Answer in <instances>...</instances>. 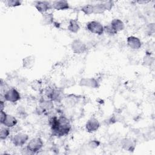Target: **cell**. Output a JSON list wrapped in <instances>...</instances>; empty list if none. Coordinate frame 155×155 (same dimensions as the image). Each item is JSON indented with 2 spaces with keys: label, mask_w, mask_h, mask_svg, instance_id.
<instances>
[{
  "label": "cell",
  "mask_w": 155,
  "mask_h": 155,
  "mask_svg": "<svg viewBox=\"0 0 155 155\" xmlns=\"http://www.w3.org/2000/svg\"><path fill=\"white\" fill-rule=\"evenodd\" d=\"M6 5L8 7H17L19 5H21V1H18V0H8L5 2Z\"/></svg>",
  "instance_id": "603a6c76"
},
{
  "label": "cell",
  "mask_w": 155,
  "mask_h": 155,
  "mask_svg": "<svg viewBox=\"0 0 155 155\" xmlns=\"http://www.w3.org/2000/svg\"><path fill=\"white\" fill-rule=\"evenodd\" d=\"M31 87L34 90L39 91L41 88V82L39 81H35L32 82Z\"/></svg>",
  "instance_id": "cb8c5ba5"
},
{
  "label": "cell",
  "mask_w": 155,
  "mask_h": 155,
  "mask_svg": "<svg viewBox=\"0 0 155 155\" xmlns=\"http://www.w3.org/2000/svg\"><path fill=\"white\" fill-rule=\"evenodd\" d=\"M80 84L91 88H96L99 86L97 82L93 78H84L81 81Z\"/></svg>",
  "instance_id": "8fae6325"
},
{
  "label": "cell",
  "mask_w": 155,
  "mask_h": 155,
  "mask_svg": "<svg viewBox=\"0 0 155 155\" xmlns=\"http://www.w3.org/2000/svg\"><path fill=\"white\" fill-rule=\"evenodd\" d=\"M43 144V141L40 137H35L29 141L26 148L30 153H35L42 148Z\"/></svg>",
  "instance_id": "7a4b0ae2"
},
{
  "label": "cell",
  "mask_w": 155,
  "mask_h": 155,
  "mask_svg": "<svg viewBox=\"0 0 155 155\" xmlns=\"http://www.w3.org/2000/svg\"><path fill=\"white\" fill-rule=\"evenodd\" d=\"M80 29V26L77 22V21L74 19H71L69 22V25L68 26V30L72 33H77Z\"/></svg>",
  "instance_id": "e0dca14e"
},
{
  "label": "cell",
  "mask_w": 155,
  "mask_h": 155,
  "mask_svg": "<svg viewBox=\"0 0 155 155\" xmlns=\"http://www.w3.org/2000/svg\"><path fill=\"white\" fill-rule=\"evenodd\" d=\"M0 107H1V110H4V107H5V104H4V101H2V100H1Z\"/></svg>",
  "instance_id": "f1b7e54d"
},
{
  "label": "cell",
  "mask_w": 155,
  "mask_h": 155,
  "mask_svg": "<svg viewBox=\"0 0 155 155\" xmlns=\"http://www.w3.org/2000/svg\"><path fill=\"white\" fill-rule=\"evenodd\" d=\"M147 30L148 31V33L151 34L154 33V24H150V25H148V28H147Z\"/></svg>",
  "instance_id": "83f0119b"
},
{
  "label": "cell",
  "mask_w": 155,
  "mask_h": 155,
  "mask_svg": "<svg viewBox=\"0 0 155 155\" xmlns=\"http://www.w3.org/2000/svg\"><path fill=\"white\" fill-rule=\"evenodd\" d=\"M103 4H104V6L105 7V10H110L113 5H114V3L113 1H104L102 2Z\"/></svg>",
  "instance_id": "d4e9b609"
},
{
  "label": "cell",
  "mask_w": 155,
  "mask_h": 155,
  "mask_svg": "<svg viewBox=\"0 0 155 155\" xmlns=\"http://www.w3.org/2000/svg\"><path fill=\"white\" fill-rule=\"evenodd\" d=\"M81 10L85 15H91L93 13V5L91 4H87L82 7Z\"/></svg>",
  "instance_id": "44dd1931"
},
{
  "label": "cell",
  "mask_w": 155,
  "mask_h": 155,
  "mask_svg": "<svg viewBox=\"0 0 155 155\" xmlns=\"http://www.w3.org/2000/svg\"><path fill=\"white\" fill-rule=\"evenodd\" d=\"M35 63V58L33 56H28L25 57L22 60L23 67L25 68L30 69L31 68Z\"/></svg>",
  "instance_id": "4fadbf2b"
},
{
  "label": "cell",
  "mask_w": 155,
  "mask_h": 155,
  "mask_svg": "<svg viewBox=\"0 0 155 155\" xmlns=\"http://www.w3.org/2000/svg\"><path fill=\"white\" fill-rule=\"evenodd\" d=\"M104 31L110 36H114L117 33L110 24L104 27Z\"/></svg>",
  "instance_id": "7402d4cb"
},
{
  "label": "cell",
  "mask_w": 155,
  "mask_h": 155,
  "mask_svg": "<svg viewBox=\"0 0 155 155\" xmlns=\"http://www.w3.org/2000/svg\"><path fill=\"white\" fill-rule=\"evenodd\" d=\"M4 98L5 101L15 103L20 99V94L16 89L10 88L4 93Z\"/></svg>",
  "instance_id": "277c9868"
},
{
  "label": "cell",
  "mask_w": 155,
  "mask_h": 155,
  "mask_svg": "<svg viewBox=\"0 0 155 155\" xmlns=\"http://www.w3.org/2000/svg\"><path fill=\"white\" fill-rule=\"evenodd\" d=\"M18 120L17 119L13 116L7 114L6 117L1 125H4L5 127L8 128H12L15 127L17 124Z\"/></svg>",
  "instance_id": "7c38bea8"
},
{
  "label": "cell",
  "mask_w": 155,
  "mask_h": 155,
  "mask_svg": "<svg viewBox=\"0 0 155 155\" xmlns=\"http://www.w3.org/2000/svg\"><path fill=\"white\" fill-rule=\"evenodd\" d=\"M153 61V59L152 58L150 57V55H147L144 57L143 59V62L146 64V65H150Z\"/></svg>",
  "instance_id": "484cf974"
},
{
  "label": "cell",
  "mask_w": 155,
  "mask_h": 155,
  "mask_svg": "<svg viewBox=\"0 0 155 155\" xmlns=\"http://www.w3.org/2000/svg\"><path fill=\"white\" fill-rule=\"evenodd\" d=\"M122 148L127 151H133L135 147V143L131 139H124L122 141Z\"/></svg>",
  "instance_id": "5bb4252c"
},
{
  "label": "cell",
  "mask_w": 155,
  "mask_h": 155,
  "mask_svg": "<svg viewBox=\"0 0 155 155\" xmlns=\"http://www.w3.org/2000/svg\"><path fill=\"white\" fill-rule=\"evenodd\" d=\"M71 49L76 54H82L87 50L85 44L79 39H75L71 44Z\"/></svg>",
  "instance_id": "8992f818"
},
{
  "label": "cell",
  "mask_w": 155,
  "mask_h": 155,
  "mask_svg": "<svg viewBox=\"0 0 155 155\" xmlns=\"http://www.w3.org/2000/svg\"><path fill=\"white\" fill-rule=\"evenodd\" d=\"M86 129L89 133H93L96 131L99 127L100 124L96 118H91L86 123Z\"/></svg>",
  "instance_id": "ba28073f"
},
{
  "label": "cell",
  "mask_w": 155,
  "mask_h": 155,
  "mask_svg": "<svg viewBox=\"0 0 155 155\" xmlns=\"http://www.w3.org/2000/svg\"><path fill=\"white\" fill-rule=\"evenodd\" d=\"M110 25L112 26V27L117 31H122L124 29L125 25L124 22L119 19H114L112 20V21L111 22Z\"/></svg>",
  "instance_id": "9a60e30c"
},
{
  "label": "cell",
  "mask_w": 155,
  "mask_h": 155,
  "mask_svg": "<svg viewBox=\"0 0 155 155\" xmlns=\"http://www.w3.org/2000/svg\"><path fill=\"white\" fill-rule=\"evenodd\" d=\"M59 125L58 128L54 131L53 132V133L54 135L58 137L64 136L68 134L70 132L71 126L70 125L68 120L63 116L59 117Z\"/></svg>",
  "instance_id": "6da1fadb"
},
{
  "label": "cell",
  "mask_w": 155,
  "mask_h": 155,
  "mask_svg": "<svg viewBox=\"0 0 155 155\" xmlns=\"http://www.w3.org/2000/svg\"><path fill=\"white\" fill-rule=\"evenodd\" d=\"M53 107V105L51 101H46L42 102L41 103V105H40L41 109L42 111L49 110L51 108H52Z\"/></svg>",
  "instance_id": "ffe728a7"
},
{
  "label": "cell",
  "mask_w": 155,
  "mask_h": 155,
  "mask_svg": "<svg viewBox=\"0 0 155 155\" xmlns=\"http://www.w3.org/2000/svg\"><path fill=\"white\" fill-rule=\"evenodd\" d=\"M28 139V136L27 134L19 133L16 134L12 138L13 145L16 147H21L24 145Z\"/></svg>",
  "instance_id": "5b68a950"
},
{
  "label": "cell",
  "mask_w": 155,
  "mask_h": 155,
  "mask_svg": "<svg viewBox=\"0 0 155 155\" xmlns=\"http://www.w3.org/2000/svg\"><path fill=\"white\" fill-rule=\"evenodd\" d=\"M87 29L92 33L101 35L103 34L104 26L98 21H92L87 24Z\"/></svg>",
  "instance_id": "3957f363"
},
{
  "label": "cell",
  "mask_w": 155,
  "mask_h": 155,
  "mask_svg": "<svg viewBox=\"0 0 155 155\" xmlns=\"http://www.w3.org/2000/svg\"><path fill=\"white\" fill-rule=\"evenodd\" d=\"M105 11V9L102 2L93 5V13L94 14H101Z\"/></svg>",
  "instance_id": "d6986e66"
},
{
  "label": "cell",
  "mask_w": 155,
  "mask_h": 155,
  "mask_svg": "<svg viewBox=\"0 0 155 155\" xmlns=\"http://www.w3.org/2000/svg\"><path fill=\"white\" fill-rule=\"evenodd\" d=\"M35 6L37 10L42 14L47 13L48 10L52 8L51 4L50 2L45 1H36L35 2Z\"/></svg>",
  "instance_id": "52a82bcc"
},
{
  "label": "cell",
  "mask_w": 155,
  "mask_h": 155,
  "mask_svg": "<svg viewBox=\"0 0 155 155\" xmlns=\"http://www.w3.org/2000/svg\"><path fill=\"white\" fill-rule=\"evenodd\" d=\"M54 16L52 13H45L42 15V23L44 25H50L53 22Z\"/></svg>",
  "instance_id": "2e32d148"
},
{
  "label": "cell",
  "mask_w": 155,
  "mask_h": 155,
  "mask_svg": "<svg viewBox=\"0 0 155 155\" xmlns=\"http://www.w3.org/2000/svg\"><path fill=\"white\" fill-rule=\"evenodd\" d=\"M52 8L57 10H64L68 9L70 6L69 4L67 1H54L52 2Z\"/></svg>",
  "instance_id": "30bf717a"
},
{
  "label": "cell",
  "mask_w": 155,
  "mask_h": 155,
  "mask_svg": "<svg viewBox=\"0 0 155 155\" xmlns=\"http://www.w3.org/2000/svg\"><path fill=\"white\" fill-rule=\"evenodd\" d=\"M10 134V130L8 127L2 125L0 129V139L1 140H5L7 138Z\"/></svg>",
  "instance_id": "ac0fdd59"
},
{
  "label": "cell",
  "mask_w": 155,
  "mask_h": 155,
  "mask_svg": "<svg viewBox=\"0 0 155 155\" xmlns=\"http://www.w3.org/2000/svg\"><path fill=\"white\" fill-rule=\"evenodd\" d=\"M127 42L128 47L133 50H137L140 48L142 45V43L140 39L138 38L133 36L128 37Z\"/></svg>",
  "instance_id": "9c48e42d"
},
{
  "label": "cell",
  "mask_w": 155,
  "mask_h": 155,
  "mask_svg": "<svg viewBox=\"0 0 155 155\" xmlns=\"http://www.w3.org/2000/svg\"><path fill=\"white\" fill-rule=\"evenodd\" d=\"M7 114H6L5 113V111H4V110H1V119H0V122H1V124H2L3 123V122L4 121L6 116Z\"/></svg>",
  "instance_id": "4316f807"
}]
</instances>
